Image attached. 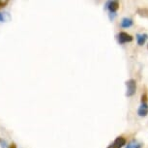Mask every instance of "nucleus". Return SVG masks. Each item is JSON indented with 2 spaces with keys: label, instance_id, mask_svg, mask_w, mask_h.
<instances>
[{
  "label": "nucleus",
  "instance_id": "nucleus-1",
  "mask_svg": "<svg viewBox=\"0 0 148 148\" xmlns=\"http://www.w3.org/2000/svg\"><path fill=\"white\" fill-rule=\"evenodd\" d=\"M126 86H127V92L126 96L127 97H132L136 94V82L135 79H129L126 82Z\"/></svg>",
  "mask_w": 148,
  "mask_h": 148
},
{
  "label": "nucleus",
  "instance_id": "nucleus-2",
  "mask_svg": "<svg viewBox=\"0 0 148 148\" xmlns=\"http://www.w3.org/2000/svg\"><path fill=\"white\" fill-rule=\"evenodd\" d=\"M116 39H117V42L120 44V45H123L125 43H129V42H132L134 40L133 36L128 34L127 32H119L118 34L116 35Z\"/></svg>",
  "mask_w": 148,
  "mask_h": 148
},
{
  "label": "nucleus",
  "instance_id": "nucleus-3",
  "mask_svg": "<svg viewBox=\"0 0 148 148\" xmlns=\"http://www.w3.org/2000/svg\"><path fill=\"white\" fill-rule=\"evenodd\" d=\"M105 8L110 10V13H116V11L119 9V3L118 1H108Z\"/></svg>",
  "mask_w": 148,
  "mask_h": 148
},
{
  "label": "nucleus",
  "instance_id": "nucleus-4",
  "mask_svg": "<svg viewBox=\"0 0 148 148\" xmlns=\"http://www.w3.org/2000/svg\"><path fill=\"white\" fill-rule=\"evenodd\" d=\"M125 144H126V138L123 136H118L111 144V148H122Z\"/></svg>",
  "mask_w": 148,
  "mask_h": 148
},
{
  "label": "nucleus",
  "instance_id": "nucleus-5",
  "mask_svg": "<svg viewBox=\"0 0 148 148\" xmlns=\"http://www.w3.org/2000/svg\"><path fill=\"white\" fill-rule=\"evenodd\" d=\"M138 116H140V117H145L148 114V106L146 103H141L140 107L138 108Z\"/></svg>",
  "mask_w": 148,
  "mask_h": 148
},
{
  "label": "nucleus",
  "instance_id": "nucleus-6",
  "mask_svg": "<svg viewBox=\"0 0 148 148\" xmlns=\"http://www.w3.org/2000/svg\"><path fill=\"white\" fill-rule=\"evenodd\" d=\"M134 24V21L132 18H122L121 22H120V26L123 27V28H129Z\"/></svg>",
  "mask_w": 148,
  "mask_h": 148
},
{
  "label": "nucleus",
  "instance_id": "nucleus-7",
  "mask_svg": "<svg viewBox=\"0 0 148 148\" xmlns=\"http://www.w3.org/2000/svg\"><path fill=\"white\" fill-rule=\"evenodd\" d=\"M148 39V35L146 33H142V34H136V41H138V46H142L145 44V42Z\"/></svg>",
  "mask_w": 148,
  "mask_h": 148
},
{
  "label": "nucleus",
  "instance_id": "nucleus-8",
  "mask_svg": "<svg viewBox=\"0 0 148 148\" xmlns=\"http://www.w3.org/2000/svg\"><path fill=\"white\" fill-rule=\"evenodd\" d=\"M142 146H143V144L141 143V142H139L138 140H132L131 142H129L128 143V145L126 146V148H141Z\"/></svg>",
  "mask_w": 148,
  "mask_h": 148
},
{
  "label": "nucleus",
  "instance_id": "nucleus-9",
  "mask_svg": "<svg viewBox=\"0 0 148 148\" xmlns=\"http://www.w3.org/2000/svg\"><path fill=\"white\" fill-rule=\"evenodd\" d=\"M136 13L142 18H148V8H138Z\"/></svg>",
  "mask_w": 148,
  "mask_h": 148
},
{
  "label": "nucleus",
  "instance_id": "nucleus-10",
  "mask_svg": "<svg viewBox=\"0 0 148 148\" xmlns=\"http://www.w3.org/2000/svg\"><path fill=\"white\" fill-rule=\"evenodd\" d=\"M0 145H1V148H7L8 147V144L6 140H4V139L0 138Z\"/></svg>",
  "mask_w": 148,
  "mask_h": 148
},
{
  "label": "nucleus",
  "instance_id": "nucleus-11",
  "mask_svg": "<svg viewBox=\"0 0 148 148\" xmlns=\"http://www.w3.org/2000/svg\"><path fill=\"white\" fill-rule=\"evenodd\" d=\"M8 4V1H3V0H0V8L6 7Z\"/></svg>",
  "mask_w": 148,
  "mask_h": 148
},
{
  "label": "nucleus",
  "instance_id": "nucleus-12",
  "mask_svg": "<svg viewBox=\"0 0 148 148\" xmlns=\"http://www.w3.org/2000/svg\"><path fill=\"white\" fill-rule=\"evenodd\" d=\"M146 101H147V94L144 93L141 96V103H146Z\"/></svg>",
  "mask_w": 148,
  "mask_h": 148
},
{
  "label": "nucleus",
  "instance_id": "nucleus-13",
  "mask_svg": "<svg viewBox=\"0 0 148 148\" xmlns=\"http://www.w3.org/2000/svg\"><path fill=\"white\" fill-rule=\"evenodd\" d=\"M108 16H110V21H113V19L116 18V13H110L108 14Z\"/></svg>",
  "mask_w": 148,
  "mask_h": 148
},
{
  "label": "nucleus",
  "instance_id": "nucleus-14",
  "mask_svg": "<svg viewBox=\"0 0 148 148\" xmlns=\"http://www.w3.org/2000/svg\"><path fill=\"white\" fill-rule=\"evenodd\" d=\"M4 15L2 13H0V21H4Z\"/></svg>",
  "mask_w": 148,
  "mask_h": 148
},
{
  "label": "nucleus",
  "instance_id": "nucleus-15",
  "mask_svg": "<svg viewBox=\"0 0 148 148\" xmlns=\"http://www.w3.org/2000/svg\"><path fill=\"white\" fill-rule=\"evenodd\" d=\"M9 148H16V143H12L9 146Z\"/></svg>",
  "mask_w": 148,
  "mask_h": 148
},
{
  "label": "nucleus",
  "instance_id": "nucleus-16",
  "mask_svg": "<svg viewBox=\"0 0 148 148\" xmlns=\"http://www.w3.org/2000/svg\"><path fill=\"white\" fill-rule=\"evenodd\" d=\"M108 148H111V145H110V146H108Z\"/></svg>",
  "mask_w": 148,
  "mask_h": 148
},
{
  "label": "nucleus",
  "instance_id": "nucleus-17",
  "mask_svg": "<svg viewBox=\"0 0 148 148\" xmlns=\"http://www.w3.org/2000/svg\"><path fill=\"white\" fill-rule=\"evenodd\" d=\"M147 47H148V46H147Z\"/></svg>",
  "mask_w": 148,
  "mask_h": 148
}]
</instances>
